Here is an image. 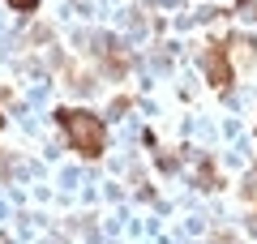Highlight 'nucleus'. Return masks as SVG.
Instances as JSON below:
<instances>
[{"label":"nucleus","mask_w":257,"mask_h":244,"mask_svg":"<svg viewBox=\"0 0 257 244\" xmlns=\"http://www.w3.org/2000/svg\"><path fill=\"white\" fill-rule=\"evenodd\" d=\"M9 9H18V13H35V9H39V0H9Z\"/></svg>","instance_id":"3"},{"label":"nucleus","mask_w":257,"mask_h":244,"mask_svg":"<svg viewBox=\"0 0 257 244\" xmlns=\"http://www.w3.org/2000/svg\"><path fill=\"white\" fill-rule=\"evenodd\" d=\"M60 129L69 133V146H73L82 159H99L103 146H107V125H103L94 111H82V107H60L56 111Z\"/></svg>","instance_id":"1"},{"label":"nucleus","mask_w":257,"mask_h":244,"mask_svg":"<svg viewBox=\"0 0 257 244\" xmlns=\"http://www.w3.org/2000/svg\"><path fill=\"white\" fill-rule=\"evenodd\" d=\"M0 129H5V116H0Z\"/></svg>","instance_id":"4"},{"label":"nucleus","mask_w":257,"mask_h":244,"mask_svg":"<svg viewBox=\"0 0 257 244\" xmlns=\"http://www.w3.org/2000/svg\"><path fill=\"white\" fill-rule=\"evenodd\" d=\"M202 69H206V81H210L214 90H227L231 86V60L223 47H206L202 52Z\"/></svg>","instance_id":"2"}]
</instances>
